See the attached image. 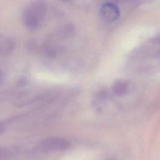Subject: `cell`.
I'll use <instances>...</instances> for the list:
<instances>
[{
	"instance_id": "obj_6",
	"label": "cell",
	"mask_w": 160,
	"mask_h": 160,
	"mask_svg": "<svg viewBox=\"0 0 160 160\" xmlns=\"http://www.w3.org/2000/svg\"><path fill=\"white\" fill-rule=\"evenodd\" d=\"M14 41L10 37L0 35V54H7L13 51Z\"/></svg>"
},
{
	"instance_id": "obj_11",
	"label": "cell",
	"mask_w": 160,
	"mask_h": 160,
	"mask_svg": "<svg viewBox=\"0 0 160 160\" xmlns=\"http://www.w3.org/2000/svg\"><path fill=\"white\" fill-rule=\"evenodd\" d=\"M106 160H112V159H106Z\"/></svg>"
},
{
	"instance_id": "obj_1",
	"label": "cell",
	"mask_w": 160,
	"mask_h": 160,
	"mask_svg": "<svg viewBox=\"0 0 160 160\" xmlns=\"http://www.w3.org/2000/svg\"><path fill=\"white\" fill-rule=\"evenodd\" d=\"M128 62L138 71H160V34L152 37L134 49Z\"/></svg>"
},
{
	"instance_id": "obj_3",
	"label": "cell",
	"mask_w": 160,
	"mask_h": 160,
	"mask_svg": "<svg viewBox=\"0 0 160 160\" xmlns=\"http://www.w3.org/2000/svg\"><path fill=\"white\" fill-rule=\"evenodd\" d=\"M99 15L104 21L112 23L117 21L119 19L121 12L116 3L108 1L102 4L100 7Z\"/></svg>"
},
{
	"instance_id": "obj_7",
	"label": "cell",
	"mask_w": 160,
	"mask_h": 160,
	"mask_svg": "<svg viewBox=\"0 0 160 160\" xmlns=\"http://www.w3.org/2000/svg\"><path fill=\"white\" fill-rule=\"evenodd\" d=\"M140 0H112V2L116 3V2H136Z\"/></svg>"
},
{
	"instance_id": "obj_2",
	"label": "cell",
	"mask_w": 160,
	"mask_h": 160,
	"mask_svg": "<svg viewBox=\"0 0 160 160\" xmlns=\"http://www.w3.org/2000/svg\"><path fill=\"white\" fill-rule=\"evenodd\" d=\"M48 12V5L43 0H36L29 4L22 13V21L29 30L38 29L43 23Z\"/></svg>"
},
{
	"instance_id": "obj_9",
	"label": "cell",
	"mask_w": 160,
	"mask_h": 160,
	"mask_svg": "<svg viewBox=\"0 0 160 160\" xmlns=\"http://www.w3.org/2000/svg\"><path fill=\"white\" fill-rule=\"evenodd\" d=\"M2 79H3V74H2V73L0 71V82L2 81Z\"/></svg>"
},
{
	"instance_id": "obj_5",
	"label": "cell",
	"mask_w": 160,
	"mask_h": 160,
	"mask_svg": "<svg viewBox=\"0 0 160 160\" xmlns=\"http://www.w3.org/2000/svg\"><path fill=\"white\" fill-rule=\"evenodd\" d=\"M132 89V83L126 79H119L114 82L112 86V92L118 96L127 94Z\"/></svg>"
},
{
	"instance_id": "obj_4",
	"label": "cell",
	"mask_w": 160,
	"mask_h": 160,
	"mask_svg": "<svg viewBox=\"0 0 160 160\" xmlns=\"http://www.w3.org/2000/svg\"><path fill=\"white\" fill-rule=\"evenodd\" d=\"M41 148L47 151H62L70 148V143L65 139L58 137L48 138L44 139L41 144Z\"/></svg>"
},
{
	"instance_id": "obj_10",
	"label": "cell",
	"mask_w": 160,
	"mask_h": 160,
	"mask_svg": "<svg viewBox=\"0 0 160 160\" xmlns=\"http://www.w3.org/2000/svg\"><path fill=\"white\" fill-rule=\"evenodd\" d=\"M62 1H69L71 0H62Z\"/></svg>"
},
{
	"instance_id": "obj_8",
	"label": "cell",
	"mask_w": 160,
	"mask_h": 160,
	"mask_svg": "<svg viewBox=\"0 0 160 160\" xmlns=\"http://www.w3.org/2000/svg\"><path fill=\"white\" fill-rule=\"evenodd\" d=\"M5 130V126L3 124L0 123V134L2 133Z\"/></svg>"
}]
</instances>
